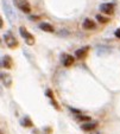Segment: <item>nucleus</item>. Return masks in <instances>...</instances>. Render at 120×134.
<instances>
[{
  "label": "nucleus",
  "mask_w": 120,
  "mask_h": 134,
  "mask_svg": "<svg viewBox=\"0 0 120 134\" xmlns=\"http://www.w3.org/2000/svg\"><path fill=\"white\" fill-rule=\"evenodd\" d=\"M20 124H21V126H24V127H32L33 126V124H32V121H31V119L29 116H25L23 120L20 121Z\"/></svg>",
  "instance_id": "obj_13"
},
{
  "label": "nucleus",
  "mask_w": 120,
  "mask_h": 134,
  "mask_svg": "<svg viewBox=\"0 0 120 134\" xmlns=\"http://www.w3.org/2000/svg\"><path fill=\"white\" fill-rule=\"evenodd\" d=\"M77 119L82 120V121H88V120H89V118L84 116V115H80V114H77Z\"/></svg>",
  "instance_id": "obj_16"
},
{
  "label": "nucleus",
  "mask_w": 120,
  "mask_h": 134,
  "mask_svg": "<svg viewBox=\"0 0 120 134\" xmlns=\"http://www.w3.org/2000/svg\"><path fill=\"white\" fill-rule=\"evenodd\" d=\"M88 50H89V48H88V46H83V48L79 49V50L75 51V57H76V58H79V59L83 58V57H86Z\"/></svg>",
  "instance_id": "obj_7"
},
{
  "label": "nucleus",
  "mask_w": 120,
  "mask_h": 134,
  "mask_svg": "<svg viewBox=\"0 0 120 134\" xmlns=\"http://www.w3.org/2000/svg\"><path fill=\"white\" fill-rule=\"evenodd\" d=\"M96 19L100 21V23H108V19H107V18H105L103 15H101V14H97L96 15Z\"/></svg>",
  "instance_id": "obj_14"
},
{
  "label": "nucleus",
  "mask_w": 120,
  "mask_h": 134,
  "mask_svg": "<svg viewBox=\"0 0 120 134\" xmlns=\"http://www.w3.org/2000/svg\"><path fill=\"white\" fill-rule=\"evenodd\" d=\"M0 77H1V82H3V84L5 87H11V84H12V77L10 76V74H6V72H1L0 74Z\"/></svg>",
  "instance_id": "obj_6"
},
{
  "label": "nucleus",
  "mask_w": 120,
  "mask_h": 134,
  "mask_svg": "<svg viewBox=\"0 0 120 134\" xmlns=\"http://www.w3.org/2000/svg\"><path fill=\"white\" fill-rule=\"evenodd\" d=\"M19 32H20V35H21V37L25 39V43L28 44V45H33L35 44V38H33V36L31 35L29 31H26V29L25 27H19Z\"/></svg>",
  "instance_id": "obj_3"
},
{
  "label": "nucleus",
  "mask_w": 120,
  "mask_h": 134,
  "mask_svg": "<svg viewBox=\"0 0 120 134\" xmlns=\"http://www.w3.org/2000/svg\"><path fill=\"white\" fill-rule=\"evenodd\" d=\"M4 41H5L6 45L11 49H14L18 46V41H17V38H15L14 36H13V33L10 32V31L4 35Z\"/></svg>",
  "instance_id": "obj_2"
},
{
  "label": "nucleus",
  "mask_w": 120,
  "mask_h": 134,
  "mask_svg": "<svg viewBox=\"0 0 120 134\" xmlns=\"http://www.w3.org/2000/svg\"><path fill=\"white\" fill-rule=\"evenodd\" d=\"M115 37L119 38V39H120V29H119V30L115 31Z\"/></svg>",
  "instance_id": "obj_17"
},
{
  "label": "nucleus",
  "mask_w": 120,
  "mask_h": 134,
  "mask_svg": "<svg viewBox=\"0 0 120 134\" xmlns=\"http://www.w3.org/2000/svg\"><path fill=\"white\" fill-rule=\"evenodd\" d=\"M82 26H83V29H86V30H94L95 23L92 20V19H89V18H86L83 24H82Z\"/></svg>",
  "instance_id": "obj_8"
},
{
  "label": "nucleus",
  "mask_w": 120,
  "mask_h": 134,
  "mask_svg": "<svg viewBox=\"0 0 120 134\" xmlns=\"http://www.w3.org/2000/svg\"><path fill=\"white\" fill-rule=\"evenodd\" d=\"M39 29H42L43 31H45V32H54L55 29L52 25H50V24L48 23H42L41 25H39Z\"/></svg>",
  "instance_id": "obj_11"
},
{
  "label": "nucleus",
  "mask_w": 120,
  "mask_h": 134,
  "mask_svg": "<svg viewBox=\"0 0 120 134\" xmlns=\"http://www.w3.org/2000/svg\"><path fill=\"white\" fill-rule=\"evenodd\" d=\"M90 134H100V133H90Z\"/></svg>",
  "instance_id": "obj_18"
},
{
  "label": "nucleus",
  "mask_w": 120,
  "mask_h": 134,
  "mask_svg": "<svg viewBox=\"0 0 120 134\" xmlns=\"http://www.w3.org/2000/svg\"><path fill=\"white\" fill-rule=\"evenodd\" d=\"M96 127H97L96 122H87V124L82 125L81 128L83 129V131H93V129H95Z\"/></svg>",
  "instance_id": "obj_10"
},
{
  "label": "nucleus",
  "mask_w": 120,
  "mask_h": 134,
  "mask_svg": "<svg viewBox=\"0 0 120 134\" xmlns=\"http://www.w3.org/2000/svg\"><path fill=\"white\" fill-rule=\"evenodd\" d=\"M74 61H75V58L73 57V56L67 55L66 57H64V59H63L64 66H70V65H73V64H74Z\"/></svg>",
  "instance_id": "obj_12"
},
{
  "label": "nucleus",
  "mask_w": 120,
  "mask_h": 134,
  "mask_svg": "<svg viewBox=\"0 0 120 134\" xmlns=\"http://www.w3.org/2000/svg\"><path fill=\"white\" fill-rule=\"evenodd\" d=\"M100 11L106 13V14H113V12H114V5L111 3L101 4L100 5Z\"/></svg>",
  "instance_id": "obj_5"
},
{
  "label": "nucleus",
  "mask_w": 120,
  "mask_h": 134,
  "mask_svg": "<svg viewBox=\"0 0 120 134\" xmlns=\"http://www.w3.org/2000/svg\"><path fill=\"white\" fill-rule=\"evenodd\" d=\"M45 95H46L48 97H50L51 100H54V94H52V91H51L50 89H48V90L45 91Z\"/></svg>",
  "instance_id": "obj_15"
},
{
  "label": "nucleus",
  "mask_w": 120,
  "mask_h": 134,
  "mask_svg": "<svg viewBox=\"0 0 120 134\" xmlns=\"http://www.w3.org/2000/svg\"><path fill=\"white\" fill-rule=\"evenodd\" d=\"M1 65L5 69H11V65H12V61L8 56H4L3 59H1Z\"/></svg>",
  "instance_id": "obj_9"
},
{
  "label": "nucleus",
  "mask_w": 120,
  "mask_h": 134,
  "mask_svg": "<svg viewBox=\"0 0 120 134\" xmlns=\"http://www.w3.org/2000/svg\"><path fill=\"white\" fill-rule=\"evenodd\" d=\"M14 4L15 6L19 8V10H21L23 12L25 13H30L31 11V6L29 5L28 0H14Z\"/></svg>",
  "instance_id": "obj_4"
},
{
  "label": "nucleus",
  "mask_w": 120,
  "mask_h": 134,
  "mask_svg": "<svg viewBox=\"0 0 120 134\" xmlns=\"http://www.w3.org/2000/svg\"><path fill=\"white\" fill-rule=\"evenodd\" d=\"M3 8H4V12H5L7 19L11 21V24H13L15 20V13H14V11L12 10L11 5L7 3V0H3Z\"/></svg>",
  "instance_id": "obj_1"
}]
</instances>
